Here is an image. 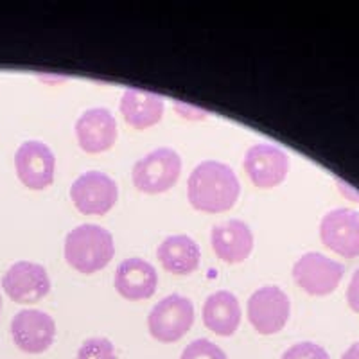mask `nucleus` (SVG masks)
Here are the masks:
<instances>
[{
	"mask_svg": "<svg viewBox=\"0 0 359 359\" xmlns=\"http://www.w3.org/2000/svg\"><path fill=\"white\" fill-rule=\"evenodd\" d=\"M241 194V184L230 165L217 160H205L192 169L187 180V198L200 212H226Z\"/></svg>",
	"mask_w": 359,
	"mask_h": 359,
	"instance_id": "f257e3e1",
	"label": "nucleus"
},
{
	"mask_svg": "<svg viewBox=\"0 0 359 359\" xmlns=\"http://www.w3.org/2000/svg\"><path fill=\"white\" fill-rule=\"evenodd\" d=\"M65 261L83 275L97 273L115 255L114 237L99 224H79L65 237Z\"/></svg>",
	"mask_w": 359,
	"mask_h": 359,
	"instance_id": "f03ea898",
	"label": "nucleus"
},
{
	"mask_svg": "<svg viewBox=\"0 0 359 359\" xmlns=\"http://www.w3.org/2000/svg\"><path fill=\"white\" fill-rule=\"evenodd\" d=\"M182 172V158L171 147H158L135 162L133 185L146 194H160L175 187Z\"/></svg>",
	"mask_w": 359,
	"mask_h": 359,
	"instance_id": "7ed1b4c3",
	"label": "nucleus"
},
{
	"mask_svg": "<svg viewBox=\"0 0 359 359\" xmlns=\"http://www.w3.org/2000/svg\"><path fill=\"white\" fill-rule=\"evenodd\" d=\"M194 323V306L187 297L169 294L162 298L147 316L149 334L160 343H175L191 331Z\"/></svg>",
	"mask_w": 359,
	"mask_h": 359,
	"instance_id": "20e7f679",
	"label": "nucleus"
},
{
	"mask_svg": "<svg viewBox=\"0 0 359 359\" xmlns=\"http://www.w3.org/2000/svg\"><path fill=\"white\" fill-rule=\"evenodd\" d=\"M290 297L278 286L259 287L246 304L248 322L262 336L280 332L290 320Z\"/></svg>",
	"mask_w": 359,
	"mask_h": 359,
	"instance_id": "39448f33",
	"label": "nucleus"
},
{
	"mask_svg": "<svg viewBox=\"0 0 359 359\" xmlns=\"http://www.w3.org/2000/svg\"><path fill=\"white\" fill-rule=\"evenodd\" d=\"M118 189L115 180L101 171H86L70 187L74 207L85 216H104L117 203Z\"/></svg>",
	"mask_w": 359,
	"mask_h": 359,
	"instance_id": "423d86ee",
	"label": "nucleus"
},
{
	"mask_svg": "<svg viewBox=\"0 0 359 359\" xmlns=\"http://www.w3.org/2000/svg\"><path fill=\"white\" fill-rule=\"evenodd\" d=\"M345 268L339 262L318 252H309L293 266V278L307 294L325 297L331 294L341 282Z\"/></svg>",
	"mask_w": 359,
	"mask_h": 359,
	"instance_id": "0eeeda50",
	"label": "nucleus"
},
{
	"mask_svg": "<svg viewBox=\"0 0 359 359\" xmlns=\"http://www.w3.org/2000/svg\"><path fill=\"white\" fill-rule=\"evenodd\" d=\"M15 169L25 187L31 191H43L54 182L56 156L47 144L27 140L15 153Z\"/></svg>",
	"mask_w": 359,
	"mask_h": 359,
	"instance_id": "6e6552de",
	"label": "nucleus"
},
{
	"mask_svg": "<svg viewBox=\"0 0 359 359\" xmlns=\"http://www.w3.org/2000/svg\"><path fill=\"white\" fill-rule=\"evenodd\" d=\"M6 294L17 304H36L50 291L47 269L38 262L18 261L8 268L2 277Z\"/></svg>",
	"mask_w": 359,
	"mask_h": 359,
	"instance_id": "1a4fd4ad",
	"label": "nucleus"
},
{
	"mask_svg": "<svg viewBox=\"0 0 359 359\" xmlns=\"http://www.w3.org/2000/svg\"><path fill=\"white\" fill-rule=\"evenodd\" d=\"M13 341L25 354H41L49 351L56 338L53 316L40 309L18 311L11 322Z\"/></svg>",
	"mask_w": 359,
	"mask_h": 359,
	"instance_id": "9d476101",
	"label": "nucleus"
},
{
	"mask_svg": "<svg viewBox=\"0 0 359 359\" xmlns=\"http://www.w3.org/2000/svg\"><path fill=\"white\" fill-rule=\"evenodd\" d=\"M243 168L255 187L273 189L286 180L290 158L273 144H253L246 151Z\"/></svg>",
	"mask_w": 359,
	"mask_h": 359,
	"instance_id": "9b49d317",
	"label": "nucleus"
},
{
	"mask_svg": "<svg viewBox=\"0 0 359 359\" xmlns=\"http://www.w3.org/2000/svg\"><path fill=\"white\" fill-rule=\"evenodd\" d=\"M320 237L329 250L341 257L359 255V214L351 208H334L323 216Z\"/></svg>",
	"mask_w": 359,
	"mask_h": 359,
	"instance_id": "f8f14e48",
	"label": "nucleus"
},
{
	"mask_svg": "<svg viewBox=\"0 0 359 359\" xmlns=\"http://www.w3.org/2000/svg\"><path fill=\"white\" fill-rule=\"evenodd\" d=\"M76 139L83 151L102 153L117 140V121L107 108H90L76 121Z\"/></svg>",
	"mask_w": 359,
	"mask_h": 359,
	"instance_id": "ddd939ff",
	"label": "nucleus"
},
{
	"mask_svg": "<svg viewBox=\"0 0 359 359\" xmlns=\"http://www.w3.org/2000/svg\"><path fill=\"white\" fill-rule=\"evenodd\" d=\"M158 284V273L151 262L139 257L123 261L115 269L114 286L126 300H146L151 298Z\"/></svg>",
	"mask_w": 359,
	"mask_h": 359,
	"instance_id": "4468645a",
	"label": "nucleus"
},
{
	"mask_svg": "<svg viewBox=\"0 0 359 359\" xmlns=\"http://www.w3.org/2000/svg\"><path fill=\"white\" fill-rule=\"evenodd\" d=\"M214 253L226 264H239L253 250V233L241 219H229L216 224L210 233Z\"/></svg>",
	"mask_w": 359,
	"mask_h": 359,
	"instance_id": "2eb2a0df",
	"label": "nucleus"
},
{
	"mask_svg": "<svg viewBox=\"0 0 359 359\" xmlns=\"http://www.w3.org/2000/svg\"><path fill=\"white\" fill-rule=\"evenodd\" d=\"M163 97L153 92L139 88H128L121 97L118 110L128 126L135 130H146L160 123L163 115Z\"/></svg>",
	"mask_w": 359,
	"mask_h": 359,
	"instance_id": "dca6fc26",
	"label": "nucleus"
},
{
	"mask_svg": "<svg viewBox=\"0 0 359 359\" xmlns=\"http://www.w3.org/2000/svg\"><path fill=\"white\" fill-rule=\"evenodd\" d=\"M203 323L214 334L229 338L236 334L241 323V306L230 291H216L203 304Z\"/></svg>",
	"mask_w": 359,
	"mask_h": 359,
	"instance_id": "f3484780",
	"label": "nucleus"
},
{
	"mask_svg": "<svg viewBox=\"0 0 359 359\" xmlns=\"http://www.w3.org/2000/svg\"><path fill=\"white\" fill-rule=\"evenodd\" d=\"M156 257L163 269L172 275H189L196 271L201 261V250L192 237L180 233L169 236L160 243Z\"/></svg>",
	"mask_w": 359,
	"mask_h": 359,
	"instance_id": "a211bd4d",
	"label": "nucleus"
},
{
	"mask_svg": "<svg viewBox=\"0 0 359 359\" xmlns=\"http://www.w3.org/2000/svg\"><path fill=\"white\" fill-rule=\"evenodd\" d=\"M76 359H117V352L110 339L88 338L79 347Z\"/></svg>",
	"mask_w": 359,
	"mask_h": 359,
	"instance_id": "6ab92c4d",
	"label": "nucleus"
},
{
	"mask_svg": "<svg viewBox=\"0 0 359 359\" xmlns=\"http://www.w3.org/2000/svg\"><path fill=\"white\" fill-rule=\"evenodd\" d=\"M180 359H229L224 351L217 347L216 343L208 341V339L200 338L191 341L182 352Z\"/></svg>",
	"mask_w": 359,
	"mask_h": 359,
	"instance_id": "aec40b11",
	"label": "nucleus"
},
{
	"mask_svg": "<svg viewBox=\"0 0 359 359\" xmlns=\"http://www.w3.org/2000/svg\"><path fill=\"white\" fill-rule=\"evenodd\" d=\"M280 359H331L329 352L323 347L316 345L313 341L297 343L293 347L287 348Z\"/></svg>",
	"mask_w": 359,
	"mask_h": 359,
	"instance_id": "412c9836",
	"label": "nucleus"
},
{
	"mask_svg": "<svg viewBox=\"0 0 359 359\" xmlns=\"http://www.w3.org/2000/svg\"><path fill=\"white\" fill-rule=\"evenodd\" d=\"M347 302L352 311L359 313V269H355L347 290Z\"/></svg>",
	"mask_w": 359,
	"mask_h": 359,
	"instance_id": "4be33fe9",
	"label": "nucleus"
},
{
	"mask_svg": "<svg viewBox=\"0 0 359 359\" xmlns=\"http://www.w3.org/2000/svg\"><path fill=\"white\" fill-rule=\"evenodd\" d=\"M341 359H359V343H354L345 351V354L341 355Z\"/></svg>",
	"mask_w": 359,
	"mask_h": 359,
	"instance_id": "5701e85b",
	"label": "nucleus"
},
{
	"mask_svg": "<svg viewBox=\"0 0 359 359\" xmlns=\"http://www.w3.org/2000/svg\"><path fill=\"white\" fill-rule=\"evenodd\" d=\"M0 311H2V297H0Z\"/></svg>",
	"mask_w": 359,
	"mask_h": 359,
	"instance_id": "b1692460",
	"label": "nucleus"
}]
</instances>
